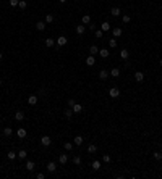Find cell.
I'll use <instances>...</instances> for the list:
<instances>
[{
  "label": "cell",
  "instance_id": "b9f144b4",
  "mask_svg": "<svg viewBox=\"0 0 162 179\" xmlns=\"http://www.w3.org/2000/svg\"><path fill=\"white\" fill-rule=\"evenodd\" d=\"M36 178H37V179H44V178H46V174H44V173H37Z\"/></svg>",
  "mask_w": 162,
  "mask_h": 179
},
{
  "label": "cell",
  "instance_id": "c3c4849f",
  "mask_svg": "<svg viewBox=\"0 0 162 179\" xmlns=\"http://www.w3.org/2000/svg\"><path fill=\"white\" fill-rule=\"evenodd\" d=\"M0 65H2V63H0Z\"/></svg>",
  "mask_w": 162,
  "mask_h": 179
},
{
  "label": "cell",
  "instance_id": "cb8c5ba5",
  "mask_svg": "<svg viewBox=\"0 0 162 179\" xmlns=\"http://www.w3.org/2000/svg\"><path fill=\"white\" fill-rule=\"evenodd\" d=\"M46 45H47V47H54V45H55V39H52V37L46 39Z\"/></svg>",
  "mask_w": 162,
  "mask_h": 179
},
{
  "label": "cell",
  "instance_id": "3957f363",
  "mask_svg": "<svg viewBox=\"0 0 162 179\" xmlns=\"http://www.w3.org/2000/svg\"><path fill=\"white\" fill-rule=\"evenodd\" d=\"M107 78H109V71L107 70H101L99 71V79H101V81H105Z\"/></svg>",
  "mask_w": 162,
  "mask_h": 179
},
{
  "label": "cell",
  "instance_id": "4dcf8cb0",
  "mask_svg": "<svg viewBox=\"0 0 162 179\" xmlns=\"http://www.w3.org/2000/svg\"><path fill=\"white\" fill-rule=\"evenodd\" d=\"M54 15H52V13H49V15H47L46 16V23H49V24H50V23H54Z\"/></svg>",
  "mask_w": 162,
  "mask_h": 179
},
{
  "label": "cell",
  "instance_id": "4fadbf2b",
  "mask_svg": "<svg viewBox=\"0 0 162 179\" xmlns=\"http://www.w3.org/2000/svg\"><path fill=\"white\" fill-rule=\"evenodd\" d=\"M71 108H73V113H81L83 105H81V103H75V105L71 106Z\"/></svg>",
  "mask_w": 162,
  "mask_h": 179
},
{
  "label": "cell",
  "instance_id": "d6986e66",
  "mask_svg": "<svg viewBox=\"0 0 162 179\" xmlns=\"http://www.w3.org/2000/svg\"><path fill=\"white\" fill-rule=\"evenodd\" d=\"M26 157H28L26 150H20V152H18V158H20V160H26Z\"/></svg>",
  "mask_w": 162,
  "mask_h": 179
},
{
  "label": "cell",
  "instance_id": "ba28073f",
  "mask_svg": "<svg viewBox=\"0 0 162 179\" xmlns=\"http://www.w3.org/2000/svg\"><path fill=\"white\" fill-rule=\"evenodd\" d=\"M83 142H84V140H83V137H81V136H76V137L73 139V145L81 147V144H83Z\"/></svg>",
  "mask_w": 162,
  "mask_h": 179
},
{
  "label": "cell",
  "instance_id": "83f0119b",
  "mask_svg": "<svg viewBox=\"0 0 162 179\" xmlns=\"http://www.w3.org/2000/svg\"><path fill=\"white\" fill-rule=\"evenodd\" d=\"M63 147H65V150H68V152H71V150H73V144H71V142H65Z\"/></svg>",
  "mask_w": 162,
  "mask_h": 179
},
{
  "label": "cell",
  "instance_id": "e0dca14e",
  "mask_svg": "<svg viewBox=\"0 0 162 179\" xmlns=\"http://www.w3.org/2000/svg\"><path fill=\"white\" fill-rule=\"evenodd\" d=\"M36 29H37V31H44V29H46V23L37 21V23H36Z\"/></svg>",
  "mask_w": 162,
  "mask_h": 179
},
{
  "label": "cell",
  "instance_id": "f35d334b",
  "mask_svg": "<svg viewBox=\"0 0 162 179\" xmlns=\"http://www.w3.org/2000/svg\"><path fill=\"white\" fill-rule=\"evenodd\" d=\"M73 163L75 165H81V157H78V155H76V157L73 158Z\"/></svg>",
  "mask_w": 162,
  "mask_h": 179
},
{
  "label": "cell",
  "instance_id": "1f68e13d",
  "mask_svg": "<svg viewBox=\"0 0 162 179\" xmlns=\"http://www.w3.org/2000/svg\"><path fill=\"white\" fill-rule=\"evenodd\" d=\"M65 116H67V118H71V116H73V108H67L65 110Z\"/></svg>",
  "mask_w": 162,
  "mask_h": 179
},
{
  "label": "cell",
  "instance_id": "ab89813d",
  "mask_svg": "<svg viewBox=\"0 0 162 179\" xmlns=\"http://www.w3.org/2000/svg\"><path fill=\"white\" fill-rule=\"evenodd\" d=\"M94 36H96V37H97V39H101V37H102V31H101V29H97V31H94Z\"/></svg>",
  "mask_w": 162,
  "mask_h": 179
},
{
  "label": "cell",
  "instance_id": "603a6c76",
  "mask_svg": "<svg viewBox=\"0 0 162 179\" xmlns=\"http://www.w3.org/2000/svg\"><path fill=\"white\" fill-rule=\"evenodd\" d=\"M12 134H13V129L12 128H5V129H3V136H5V137H10Z\"/></svg>",
  "mask_w": 162,
  "mask_h": 179
},
{
  "label": "cell",
  "instance_id": "5bb4252c",
  "mask_svg": "<svg viewBox=\"0 0 162 179\" xmlns=\"http://www.w3.org/2000/svg\"><path fill=\"white\" fill-rule=\"evenodd\" d=\"M15 119L16 121H23V119H25V113L23 111H16L15 113Z\"/></svg>",
  "mask_w": 162,
  "mask_h": 179
},
{
  "label": "cell",
  "instance_id": "7402d4cb",
  "mask_svg": "<svg viewBox=\"0 0 162 179\" xmlns=\"http://www.w3.org/2000/svg\"><path fill=\"white\" fill-rule=\"evenodd\" d=\"M84 31H86V27H84V24H80V26H76V34H84Z\"/></svg>",
  "mask_w": 162,
  "mask_h": 179
},
{
  "label": "cell",
  "instance_id": "6da1fadb",
  "mask_svg": "<svg viewBox=\"0 0 162 179\" xmlns=\"http://www.w3.org/2000/svg\"><path fill=\"white\" fill-rule=\"evenodd\" d=\"M109 95H110L112 98H117V97L120 95V89H118V87H112V89L109 90Z\"/></svg>",
  "mask_w": 162,
  "mask_h": 179
},
{
  "label": "cell",
  "instance_id": "30bf717a",
  "mask_svg": "<svg viewBox=\"0 0 162 179\" xmlns=\"http://www.w3.org/2000/svg\"><path fill=\"white\" fill-rule=\"evenodd\" d=\"M120 13H122V11H120V8H118V6H113V8L110 10V15H112V16H115V18H117V16H120Z\"/></svg>",
  "mask_w": 162,
  "mask_h": 179
},
{
  "label": "cell",
  "instance_id": "f546056e",
  "mask_svg": "<svg viewBox=\"0 0 162 179\" xmlns=\"http://www.w3.org/2000/svg\"><path fill=\"white\" fill-rule=\"evenodd\" d=\"M7 158H8V160H15V158H16V153L13 152V150H10V152L7 153Z\"/></svg>",
  "mask_w": 162,
  "mask_h": 179
},
{
  "label": "cell",
  "instance_id": "5b68a950",
  "mask_svg": "<svg viewBox=\"0 0 162 179\" xmlns=\"http://www.w3.org/2000/svg\"><path fill=\"white\" fill-rule=\"evenodd\" d=\"M67 42H68V39H67V37H65V36H60V37H58V39H57V44H58V45H60V47L67 45Z\"/></svg>",
  "mask_w": 162,
  "mask_h": 179
},
{
  "label": "cell",
  "instance_id": "e575fe53",
  "mask_svg": "<svg viewBox=\"0 0 162 179\" xmlns=\"http://www.w3.org/2000/svg\"><path fill=\"white\" fill-rule=\"evenodd\" d=\"M18 6H20V10H25L26 6H28V3L25 2V0H20V3H18Z\"/></svg>",
  "mask_w": 162,
  "mask_h": 179
},
{
  "label": "cell",
  "instance_id": "277c9868",
  "mask_svg": "<svg viewBox=\"0 0 162 179\" xmlns=\"http://www.w3.org/2000/svg\"><path fill=\"white\" fill-rule=\"evenodd\" d=\"M86 65H88V66H94V65H96V58H94V55H89V57L86 58Z\"/></svg>",
  "mask_w": 162,
  "mask_h": 179
},
{
  "label": "cell",
  "instance_id": "52a82bcc",
  "mask_svg": "<svg viewBox=\"0 0 162 179\" xmlns=\"http://www.w3.org/2000/svg\"><path fill=\"white\" fill-rule=\"evenodd\" d=\"M55 170H57L55 163L54 161H49V163H47V171H49V173H55Z\"/></svg>",
  "mask_w": 162,
  "mask_h": 179
},
{
  "label": "cell",
  "instance_id": "4316f807",
  "mask_svg": "<svg viewBox=\"0 0 162 179\" xmlns=\"http://www.w3.org/2000/svg\"><path fill=\"white\" fill-rule=\"evenodd\" d=\"M110 74H112L113 78H118L120 76V70H118V68H113V70L110 71Z\"/></svg>",
  "mask_w": 162,
  "mask_h": 179
},
{
  "label": "cell",
  "instance_id": "d4e9b609",
  "mask_svg": "<svg viewBox=\"0 0 162 179\" xmlns=\"http://www.w3.org/2000/svg\"><path fill=\"white\" fill-rule=\"evenodd\" d=\"M58 161H60L62 165H65L68 161V155H60V157H58Z\"/></svg>",
  "mask_w": 162,
  "mask_h": 179
},
{
  "label": "cell",
  "instance_id": "484cf974",
  "mask_svg": "<svg viewBox=\"0 0 162 179\" xmlns=\"http://www.w3.org/2000/svg\"><path fill=\"white\" fill-rule=\"evenodd\" d=\"M89 52H91V55H96V53H99V47H97V45H91V49H89Z\"/></svg>",
  "mask_w": 162,
  "mask_h": 179
},
{
  "label": "cell",
  "instance_id": "ac0fdd59",
  "mask_svg": "<svg viewBox=\"0 0 162 179\" xmlns=\"http://www.w3.org/2000/svg\"><path fill=\"white\" fill-rule=\"evenodd\" d=\"M99 55H101L102 58H107L109 57V50L107 49H99Z\"/></svg>",
  "mask_w": 162,
  "mask_h": 179
},
{
  "label": "cell",
  "instance_id": "836d02e7",
  "mask_svg": "<svg viewBox=\"0 0 162 179\" xmlns=\"http://www.w3.org/2000/svg\"><path fill=\"white\" fill-rule=\"evenodd\" d=\"M109 45H110V49H115V47H117V40H115V37L109 40Z\"/></svg>",
  "mask_w": 162,
  "mask_h": 179
},
{
  "label": "cell",
  "instance_id": "7c38bea8",
  "mask_svg": "<svg viewBox=\"0 0 162 179\" xmlns=\"http://www.w3.org/2000/svg\"><path fill=\"white\" fill-rule=\"evenodd\" d=\"M112 32H113V37L117 39V37H120V36H122V32H123V31H122V27H113V31H112Z\"/></svg>",
  "mask_w": 162,
  "mask_h": 179
},
{
  "label": "cell",
  "instance_id": "9a60e30c",
  "mask_svg": "<svg viewBox=\"0 0 162 179\" xmlns=\"http://www.w3.org/2000/svg\"><path fill=\"white\" fill-rule=\"evenodd\" d=\"M34 166H36V163H34V161H31V160L26 161V170H28V171H33Z\"/></svg>",
  "mask_w": 162,
  "mask_h": 179
},
{
  "label": "cell",
  "instance_id": "f6af8a7d",
  "mask_svg": "<svg viewBox=\"0 0 162 179\" xmlns=\"http://www.w3.org/2000/svg\"><path fill=\"white\" fill-rule=\"evenodd\" d=\"M2 57H3V55H2V52H0V60H2Z\"/></svg>",
  "mask_w": 162,
  "mask_h": 179
},
{
  "label": "cell",
  "instance_id": "2e32d148",
  "mask_svg": "<svg viewBox=\"0 0 162 179\" xmlns=\"http://www.w3.org/2000/svg\"><path fill=\"white\" fill-rule=\"evenodd\" d=\"M28 103H29V105H36L37 103V97L36 95H29V97H28Z\"/></svg>",
  "mask_w": 162,
  "mask_h": 179
},
{
  "label": "cell",
  "instance_id": "d6a6232c",
  "mask_svg": "<svg viewBox=\"0 0 162 179\" xmlns=\"http://www.w3.org/2000/svg\"><path fill=\"white\" fill-rule=\"evenodd\" d=\"M92 168H94V171H97V170H101V163H99L97 160H94L92 161Z\"/></svg>",
  "mask_w": 162,
  "mask_h": 179
},
{
  "label": "cell",
  "instance_id": "7a4b0ae2",
  "mask_svg": "<svg viewBox=\"0 0 162 179\" xmlns=\"http://www.w3.org/2000/svg\"><path fill=\"white\" fill-rule=\"evenodd\" d=\"M41 144H42L44 147H49L50 144H52V140H50L49 136H42V137H41Z\"/></svg>",
  "mask_w": 162,
  "mask_h": 179
},
{
  "label": "cell",
  "instance_id": "8fae6325",
  "mask_svg": "<svg viewBox=\"0 0 162 179\" xmlns=\"http://www.w3.org/2000/svg\"><path fill=\"white\" fill-rule=\"evenodd\" d=\"M101 31H102V32H105V31H110V23H109V21H104V23L101 24Z\"/></svg>",
  "mask_w": 162,
  "mask_h": 179
},
{
  "label": "cell",
  "instance_id": "7dc6e473",
  "mask_svg": "<svg viewBox=\"0 0 162 179\" xmlns=\"http://www.w3.org/2000/svg\"><path fill=\"white\" fill-rule=\"evenodd\" d=\"M159 65H160V66H162V60H160V61H159Z\"/></svg>",
  "mask_w": 162,
  "mask_h": 179
},
{
  "label": "cell",
  "instance_id": "ee69618b",
  "mask_svg": "<svg viewBox=\"0 0 162 179\" xmlns=\"http://www.w3.org/2000/svg\"><path fill=\"white\" fill-rule=\"evenodd\" d=\"M58 2H60V3H65V2H67V0H58Z\"/></svg>",
  "mask_w": 162,
  "mask_h": 179
},
{
  "label": "cell",
  "instance_id": "8992f818",
  "mask_svg": "<svg viewBox=\"0 0 162 179\" xmlns=\"http://www.w3.org/2000/svg\"><path fill=\"white\" fill-rule=\"evenodd\" d=\"M16 136H18L20 139H25V137H26V129H25V128L16 129Z\"/></svg>",
  "mask_w": 162,
  "mask_h": 179
},
{
  "label": "cell",
  "instance_id": "9c48e42d",
  "mask_svg": "<svg viewBox=\"0 0 162 179\" xmlns=\"http://www.w3.org/2000/svg\"><path fill=\"white\" fill-rule=\"evenodd\" d=\"M135 79H136L138 82H143V79H144L143 71H136V73H135Z\"/></svg>",
  "mask_w": 162,
  "mask_h": 179
},
{
  "label": "cell",
  "instance_id": "60d3db41",
  "mask_svg": "<svg viewBox=\"0 0 162 179\" xmlns=\"http://www.w3.org/2000/svg\"><path fill=\"white\" fill-rule=\"evenodd\" d=\"M20 0H10V6H18Z\"/></svg>",
  "mask_w": 162,
  "mask_h": 179
},
{
  "label": "cell",
  "instance_id": "44dd1931",
  "mask_svg": "<svg viewBox=\"0 0 162 179\" xmlns=\"http://www.w3.org/2000/svg\"><path fill=\"white\" fill-rule=\"evenodd\" d=\"M120 57H122V58H123V60H126V58H128V57H130V52H128V50H126V49H123L122 52H120Z\"/></svg>",
  "mask_w": 162,
  "mask_h": 179
},
{
  "label": "cell",
  "instance_id": "f1b7e54d",
  "mask_svg": "<svg viewBox=\"0 0 162 179\" xmlns=\"http://www.w3.org/2000/svg\"><path fill=\"white\" fill-rule=\"evenodd\" d=\"M88 152H89V153H96V152H97V147H96L94 144H91V145L88 147Z\"/></svg>",
  "mask_w": 162,
  "mask_h": 179
},
{
  "label": "cell",
  "instance_id": "74e56055",
  "mask_svg": "<svg viewBox=\"0 0 162 179\" xmlns=\"http://www.w3.org/2000/svg\"><path fill=\"white\" fill-rule=\"evenodd\" d=\"M152 157L156 158V160H162V153H160V152H154V153H152Z\"/></svg>",
  "mask_w": 162,
  "mask_h": 179
},
{
  "label": "cell",
  "instance_id": "7bdbcfd3",
  "mask_svg": "<svg viewBox=\"0 0 162 179\" xmlns=\"http://www.w3.org/2000/svg\"><path fill=\"white\" fill-rule=\"evenodd\" d=\"M75 103H76V102H75V100H73V98H70V100H68V106H70V108H71V106H73V105H75Z\"/></svg>",
  "mask_w": 162,
  "mask_h": 179
},
{
  "label": "cell",
  "instance_id": "bcb514c9",
  "mask_svg": "<svg viewBox=\"0 0 162 179\" xmlns=\"http://www.w3.org/2000/svg\"><path fill=\"white\" fill-rule=\"evenodd\" d=\"M2 84H3V81H2V79H0V86H2Z\"/></svg>",
  "mask_w": 162,
  "mask_h": 179
},
{
  "label": "cell",
  "instance_id": "8d00e7d4",
  "mask_svg": "<svg viewBox=\"0 0 162 179\" xmlns=\"http://www.w3.org/2000/svg\"><path fill=\"white\" fill-rule=\"evenodd\" d=\"M122 21H123V23L126 24V23H130V21H131V18H130L128 15H123V16H122Z\"/></svg>",
  "mask_w": 162,
  "mask_h": 179
},
{
  "label": "cell",
  "instance_id": "ffe728a7",
  "mask_svg": "<svg viewBox=\"0 0 162 179\" xmlns=\"http://www.w3.org/2000/svg\"><path fill=\"white\" fill-rule=\"evenodd\" d=\"M81 23H83V24H89V23H91V16H89V15H84V16L81 18Z\"/></svg>",
  "mask_w": 162,
  "mask_h": 179
},
{
  "label": "cell",
  "instance_id": "d590c367",
  "mask_svg": "<svg viewBox=\"0 0 162 179\" xmlns=\"http://www.w3.org/2000/svg\"><path fill=\"white\" fill-rule=\"evenodd\" d=\"M102 161H104V163H110V161H112V158H110L109 155H102Z\"/></svg>",
  "mask_w": 162,
  "mask_h": 179
}]
</instances>
